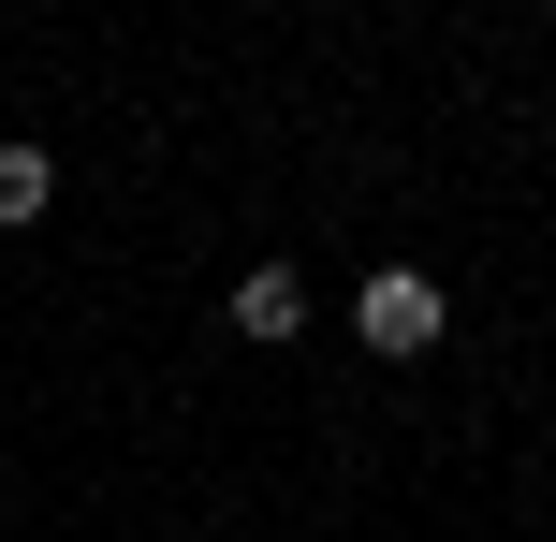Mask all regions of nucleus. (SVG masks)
<instances>
[{"label":"nucleus","instance_id":"1","mask_svg":"<svg viewBox=\"0 0 556 542\" xmlns=\"http://www.w3.org/2000/svg\"><path fill=\"white\" fill-rule=\"evenodd\" d=\"M352 323H366V352H425V338H440V293L395 264V279H366V293H352Z\"/></svg>","mask_w":556,"mask_h":542},{"label":"nucleus","instance_id":"2","mask_svg":"<svg viewBox=\"0 0 556 542\" xmlns=\"http://www.w3.org/2000/svg\"><path fill=\"white\" fill-rule=\"evenodd\" d=\"M307 323V279L293 264H250V279H235V338H293Z\"/></svg>","mask_w":556,"mask_h":542},{"label":"nucleus","instance_id":"3","mask_svg":"<svg viewBox=\"0 0 556 542\" xmlns=\"http://www.w3.org/2000/svg\"><path fill=\"white\" fill-rule=\"evenodd\" d=\"M45 191H59L45 147H0V220H45Z\"/></svg>","mask_w":556,"mask_h":542}]
</instances>
